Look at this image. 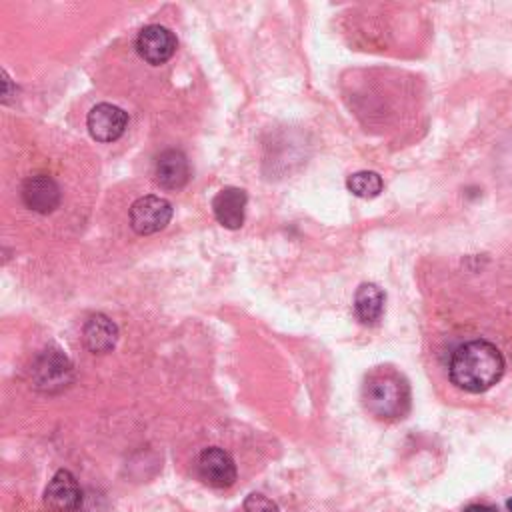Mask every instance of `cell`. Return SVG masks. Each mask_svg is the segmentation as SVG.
Wrapping results in <instances>:
<instances>
[{
	"instance_id": "30bf717a",
	"label": "cell",
	"mask_w": 512,
	"mask_h": 512,
	"mask_svg": "<svg viewBox=\"0 0 512 512\" xmlns=\"http://www.w3.org/2000/svg\"><path fill=\"white\" fill-rule=\"evenodd\" d=\"M154 176L162 188H168V190L182 188L190 178V164L186 154L176 148L160 152V156L156 158Z\"/></svg>"
},
{
	"instance_id": "277c9868",
	"label": "cell",
	"mask_w": 512,
	"mask_h": 512,
	"mask_svg": "<svg viewBox=\"0 0 512 512\" xmlns=\"http://www.w3.org/2000/svg\"><path fill=\"white\" fill-rule=\"evenodd\" d=\"M32 378L44 392L64 390L72 380V364L60 350H46L34 362Z\"/></svg>"
},
{
	"instance_id": "9c48e42d",
	"label": "cell",
	"mask_w": 512,
	"mask_h": 512,
	"mask_svg": "<svg viewBox=\"0 0 512 512\" xmlns=\"http://www.w3.org/2000/svg\"><path fill=\"white\" fill-rule=\"evenodd\" d=\"M20 196L30 210L48 214L60 204V186L56 184L54 178L46 174H36L22 182Z\"/></svg>"
},
{
	"instance_id": "52a82bcc",
	"label": "cell",
	"mask_w": 512,
	"mask_h": 512,
	"mask_svg": "<svg viewBox=\"0 0 512 512\" xmlns=\"http://www.w3.org/2000/svg\"><path fill=\"white\" fill-rule=\"evenodd\" d=\"M128 124V116L122 108L108 104V102H100L96 104L86 118V126L88 132L94 140L98 142H112L118 140Z\"/></svg>"
},
{
	"instance_id": "9a60e30c",
	"label": "cell",
	"mask_w": 512,
	"mask_h": 512,
	"mask_svg": "<svg viewBox=\"0 0 512 512\" xmlns=\"http://www.w3.org/2000/svg\"><path fill=\"white\" fill-rule=\"evenodd\" d=\"M244 512H280L276 502H272L268 496L252 492L244 500Z\"/></svg>"
},
{
	"instance_id": "7c38bea8",
	"label": "cell",
	"mask_w": 512,
	"mask_h": 512,
	"mask_svg": "<svg viewBox=\"0 0 512 512\" xmlns=\"http://www.w3.org/2000/svg\"><path fill=\"white\" fill-rule=\"evenodd\" d=\"M84 344L94 354H106L116 346L118 340V328L116 324L104 316L96 314L84 324Z\"/></svg>"
},
{
	"instance_id": "6da1fadb",
	"label": "cell",
	"mask_w": 512,
	"mask_h": 512,
	"mask_svg": "<svg viewBox=\"0 0 512 512\" xmlns=\"http://www.w3.org/2000/svg\"><path fill=\"white\" fill-rule=\"evenodd\" d=\"M502 352L488 340H468L460 344L450 358L448 374L460 390L480 394L492 388L504 374Z\"/></svg>"
},
{
	"instance_id": "3957f363",
	"label": "cell",
	"mask_w": 512,
	"mask_h": 512,
	"mask_svg": "<svg viewBox=\"0 0 512 512\" xmlns=\"http://www.w3.org/2000/svg\"><path fill=\"white\" fill-rule=\"evenodd\" d=\"M172 218V204L162 196H142L130 206V226L136 234L160 232Z\"/></svg>"
},
{
	"instance_id": "8992f818",
	"label": "cell",
	"mask_w": 512,
	"mask_h": 512,
	"mask_svg": "<svg viewBox=\"0 0 512 512\" xmlns=\"http://www.w3.org/2000/svg\"><path fill=\"white\" fill-rule=\"evenodd\" d=\"M136 52L148 64H164L176 52V36L160 24L144 26L136 36Z\"/></svg>"
},
{
	"instance_id": "5bb4252c",
	"label": "cell",
	"mask_w": 512,
	"mask_h": 512,
	"mask_svg": "<svg viewBox=\"0 0 512 512\" xmlns=\"http://www.w3.org/2000/svg\"><path fill=\"white\" fill-rule=\"evenodd\" d=\"M346 188L358 198H376L382 192L384 182L378 172L360 170L346 178Z\"/></svg>"
},
{
	"instance_id": "ba28073f",
	"label": "cell",
	"mask_w": 512,
	"mask_h": 512,
	"mask_svg": "<svg viewBox=\"0 0 512 512\" xmlns=\"http://www.w3.org/2000/svg\"><path fill=\"white\" fill-rule=\"evenodd\" d=\"M198 472L200 478L214 488H228L236 480V464L232 456L218 446H210L200 452Z\"/></svg>"
},
{
	"instance_id": "5b68a950",
	"label": "cell",
	"mask_w": 512,
	"mask_h": 512,
	"mask_svg": "<svg viewBox=\"0 0 512 512\" xmlns=\"http://www.w3.org/2000/svg\"><path fill=\"white\" fill-rule=\"evenodd\" d=\"M82 498L80 484L68 470H58L44 490V504L52 512H76L82 506Z\"/></svg>"
},
{
	"instance_id": "e0dca14e",
	"label": "cell",
	"mask_w": 512,
	"mask_h": 512,
	"mask_svg": "<svg viewBox=\"0 0 512 512\" xmlns=\"http://www.w3.org/2000/svg\"><path fill=\"white\" fill-rule=\"evenodd\" d=\"M506 508H508V512H512V498H508V502H506Z\"/></svg>"
},
{
	"instance_id": "4fadbf2b",
	"label": "cell",
	"mask_w": 512,
	"mask_h": 512,
	"mask_svg": "<svg viewBox=\"0 0 512 512\" xmlns=\"http://www.w3.org/2000/svg\"><path fill=\"white\" fill-rule=\"evenodd\" d=\"M384 292L372 282L358 286L354 294V314L362 324H376L384 312Z\"/></svg>"
},
{
	"instance_id": "8fae6325",
	"label": "cell",
	"mask_w": 512,
	"mask_h": 512,
	"mask_svg": "<svg viewBox=\"0 0 512 512\" xmlns=\"http://www.w3.org/2000/svg\"><path fill=\"white\" fill-rule=\"evenodd\" d=\"M246 192L236 186L222 188L212 198V212L216 220L230 230H236L244 222V208H246Z\"/></svg>"
},
{
	"instance_id": "2e32d148",
	"label": "cell",
	"mask_w": 512,
	"mask_h": 512,
	"mask_svg": "<svg viewBox=\"0 0 512 512\" xmlns=\"http://www.w3.org/2000/svg\"><path fill=\"white\" fill-rule=\"evenodd\" d=\"M464 512H498L496 506L492 504H484V502H478V504H470L464 508Z\"/></svg>"
},
{
	"instance_id": "7a4b0ae2",
	"label": "cell",
	"mask_w": 512,
	"mask_h": 512,
	"mask_svg": "<svg viewBox=\"0 0 512 512\" xmlns=\"http://www.w3.org/2000/svg\"><path fill=\"white\" fill-rule=\"evenodd\" d=\"M362 398L366 410L380 420L404 418L410 410V386L392 368H376L366 376Z\"/></svg>"
}]
</instances>
